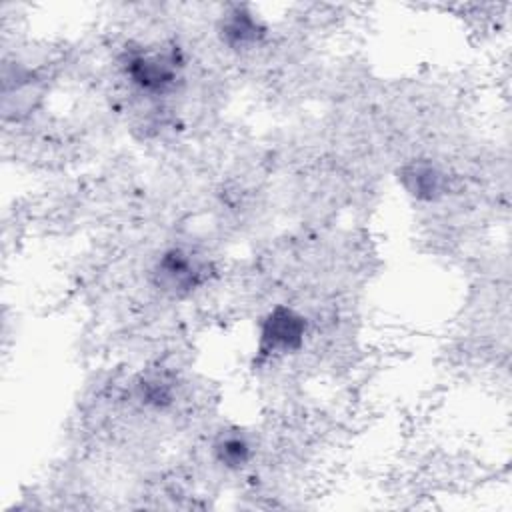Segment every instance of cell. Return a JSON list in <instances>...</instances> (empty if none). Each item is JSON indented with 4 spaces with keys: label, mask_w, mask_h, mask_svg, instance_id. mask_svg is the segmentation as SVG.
I'll return each mask as SVG.
<instances>
[{
    "label": "cell",
    "mask_w": 512,
    "mask_h": 512,
    "mask_svg": "<svg viewBox=\"0 0 512 512\" xmlns=\"http://www.w3.org/2000/svg\"><path fill=\"white\" fill-rule=\"evenodd\" d=\"M124 78L144 96L160 98L176 90L182 80L184 56L178 46L130 48L122 56Z\"/></svg>",
    "instance_id": "cell-1"
},
{
    "label": "cell",
    "mask_w": 512,
    "mask_h": 512,
    "mask_svg": "<svg viewBox=\"0 0 512 512\" xmlns=\"http://www.w3.org/2000/svg\"><path fill=\"white\" fill-rule=\"evenodd\" d=\"M210 264L196 250L184 246L166 248L152 268V280L168 296H188L208 282Z\"/></svg>",
    "instance_id": "cell-2"
},
{
    "label": "cell",
    "mask_w": 512,
    "mask_h": 512,
    "mask_svg": "<svg viewBox=\"0 0 512 512\" xmlns=\"http://www.w3.org/2000/svg\"><path fill=\"white\" fill-rule=\"evenodd\" d=\"M308 336V320L298 310L278 304L260 322L258 352L262 356H288L302 350Z\"/></svg>",
    "instance_id": "cell-3"
},
{
    "label": "cell",
    "mask_w": 512,
    "mask_h": 512,
    "mask_svg": "<svg viewBox=\"0 0 512 512\" xmlns=\"http://www.w3.org/2000/svg\"><path fill=\"white\" fill-rule=\"evenodd\" d=\"M266 32L268 30L264 22L244 6H234L232 10H228L218 24L220 42L226 48L236 52H246L256 48L264 40Z\"/></svg>",
    "instance_id": "cell-4"
},
{
    "label": "cell",
    "mask_w": 512,
    "mask_h": 512,
    "mask_svg": "<svg viewBox=\"0 0 512 512\" xmlns=\"http://www.w3.org/2000/svg\"><path fill=\"white\" fill-rule=\"evenodd\" d=\"M398 180L406 194L422 202H434L448 190V176L428 160H414L402 166Z\"/></svg>",
    "instance_id": "cell-5"
},
{
    "label": "cell",
    "mask_w": 512,
    "mask_h": 512,
    "mask_svg": "<svg viewBox=\"0 0 512 512\" xmlns=\"http://www.w3.org/2000/svg\"><path fill=\"white\" fill-rule=\"evenodd\" d=\"M212 450L218 464H222L228 470H240L252 460L254 446L244 432L226 430L216 438Z\"/></svg>",
    "instance_id": "cell-6"
},
{
    "label": "cell",
    "mask_w": 512,
    "mask_h": 512,
    "mask_svg": "<svg viewBox=\"0 0 512 512\" xmlns=\"http://www.w3.org/2000/svg\"><path fill=\"white\" fill-rule=\"evenodd\" d=\"M138 398L144 406L162 410L168 404H172V388L164 378L150 376L138 384Z\"/></svg>",
    "instance_id": "cell-7"
}]
</instances>
